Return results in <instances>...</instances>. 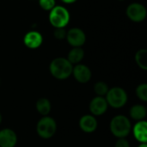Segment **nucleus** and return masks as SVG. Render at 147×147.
<instances>
[{
	"label": "nucleus",
	"mask_w": 147,
	"mask_h": 147,
	"mask_svg": "<svg viewBox=\"0 0 147 147\" xmlns=\"http://www.w3.org/2000/svg\"><path fill=\"white\" fill-rule=\"evenodd\" d=\"M73 65H71L66 58L59 57L53 59L49 65V71L51 75L58 80H65L72 74Z\"/></svg>",
	"instance_id": "f257e3e1"
},
{
	"label": "nucleus",
	"mask_w": 147,
	"mask_h": 147,
	"mask_svg": "<svg viewBox=\"0 0 147 147\" xmlns=\"http://www.w3.org/2000/svg\"><path fill=\"white\" fill-rule=\"evenodd\" d=\"M109 130L111 134L117 139L126 138L130 134L132 131L131 121L125 115H115L110 121Z\"/></svg>",
	"instance_id": "f03ea898"
},
{
	"label": "nucleus",
	"mask_w": 147,
	"mask_h": 147,
	"mask_svg": "<svg viewBox=\"0 0 147 147\" xmlns=\"http://www.w3.org/2000/svg\"><path fill=\"white\" fill-rule=\"evenodd\" d=\"M71 19V15L69 10L61 5H56L53 9L49 11L48 20L49 22L54 28H65Z\"/></svg>",
	"instance_id": "7ed1b4c3"
},
{
	"label": "nucleus",
	"mask_w": 147,
	"mask_h": 147,
	"mask_svg": "<svg viewBox=\"0 0 147 147\" xmlns=\"http://www.w3.org/2000/svg\"><path fill=\"white\" fill-rule=\"evenodd\" d=\"M37 134L44 140L51 139L57 132V122L51 116H42L36 124Z\"/></svg>",
	"instance_id": "20e7f679"
},
{
	"label": "nucleus",
	"mask_w": 147,
	"mask_h": 147,
	"mask_svg": "<svg viewBox=\"0 0 147 147\" xmlns=\"http://www.w3.org/2000/svg\"><path fill=\"white\" fill-rule=\"evenodd\" d=\"M105 98L109 106L113 109H121L127 104L128 95L123 88L113 87L109 90Z\"/></svg>",
	"instance_id": "39448f33"
},
{
	"label": "nucleus",
	"mask_w": 147,
	"mask_h": 147,
	"mask_svg": "<svg viewBox=\"0 0 147 147\" xmlns=\"http://www.w3.org/2000/svg\"><path fill=\"white\" fill-rule=\"evenodd\" d=\"M126 14L132 22H141L146 18L147 9L144 4L135 2L130 3L127 6L126 9Z\"/></svg>",
	"instance_id": "423d86ee"
},
{
	"label": "nucleus",
	"mask_w": 147,
	"mask_h": 147,
	"mask_svg": "<svg viewBox=\"0 0 147 147\" xmlns=\"http://www.w3.org/2000/svg\"><path fill=\"white\" fill-rule=\"evenodd\" d=\"M65 39L72 47H82L86 42V34L79 28H71L67 31Z\"/></svg>",
	"instance_id": "0eeeda50"
},
{
	"label": "nucleus",
	"mask_w": 147,
	"mask_h": 147,
	"mask_svg": "<svg viewBox=\"0 0 147 147\" xmlns=\"http://www.w3.org/2000/svg\"><path fill=\"white\" fill-rule=\"evenodd\" d=\"M108 108L109 104L104 96H96L90 101L89 104L90 112L94 116H101L104 115L108 110Z\"/></svg>",
	"instance_id": "6e6552de"
},
{
	"label": "nucleus",
	"mask_w": 147,
	"mask_h": 147,
	"mask_svg": "<svg viewBox=\"0 0 147 147\" xmlns=\"http://www.w3.org/2000/svg\"><path fill=\"white\" fill-rule=\"evenodd\" d=\"M71 75H73L77 82L80 84H86L91 79L92 72L86 65L78 64L73 66Z\"/></svg>",
	"instance_id": "1a4fd4ad"
},
{
	"label": "nucleus",
	"mask_w": 147,
	"mask_h": 147,
	"mask_svg": "<svg viewBox=\"0 0 147 147\" xmlns=\"http://www.w3.org/2000/svg\"><path fill=\"white\" fill-rule=\"evenodd\" d=\"M43 43L42 34L36 30H30L23 36V44L29 49H37Z\"/></svg>",
	"instance_id": "9d476101"
},
{
	"label": "nucleus",
	"mask_w": 147,
	"mask_h": 147,
	"mask_svg": "<svg viewBox=\"0 0 147 147\" xmlns=\"http://www.w3.org/2000/svg\"><path fill=\"white\" fill-rule=\"evenodd\" d=\"M17 134L10 128L0 130V147H15L17 144Z\"/></svg>",
	"instance_id": "9b49d317"
},
{
	"label": "nucleus",
	"mask_w": 147,
	"mask_h": 147,
	"mask_svg": "<svg viewBox=\"0 0 147 147\" xmlns=\"http://www.w3.org/2000/svg\"><path fill=\"white\" fill-rule=\"evenodd\" d=\"M80 129L86 134H92L94 133L98 127V121L96 116L92 115H83L78 122Z\"/></svg>",
	"instance_id": "f8f14e48"
},
{
	"label": "nucleus",
	"mask_w": 147,
	"mask_h": 147,
	"mask_svg": "<svg viewBox=\"0 0 147 147\" xmlns=\"http://www.w3.org/2000/svg\"><path fill=\"white\" fill-rule=\"evenodd\" d=\"M135 140L140 144H147V122L146 120L136 121L132 131Z\"/></svg>",
	"instance_id": "ddd939ff"
},
{
	"label": "nucleus",
	"mask_w": 147,
	"mask_h": 147,
	"mask_svg": "<svg viewBox=\"0 0 147 147\" xmlns=\"http://www.w3.org/2000/svg\"><path fill=\"white\" fill-rule=\"evenodd\" d=\"M129 115L131 119L135 121H144L147 115L146 108L142 104H135L131 107L129 110Z\"/></svg>",
	"instance_id": "4468645a"
},
{
	"label": "nucleus",
	"mask_w": 147,
	"mask_h": 147,
	"mask_svg": "<svg viewBox=\"0 0 147 147\" xmlns=\"http://www.w3.org/2000/svg\"><path fill=\"white\" fill-rule=\"evenodd\" d=\"M84 57V51L82 47H72L67 55V59L71 65L80 64Z\"/></svg>",
	"instance_id": "2eb2a0df"
},
{
	"label": "nucleus",
	"mask_w": 147,
	"mask_h": 147,
	"mask_svg": "<svg viewBox=\"0 0 147 147\" xmlns=\"http://www.w3.org/2000/svg\"><path fill=\"white\" fill-rule=\"evenodd\" d=\"M37 112L42 116H47L52 109V104L50 101L46 97H41L37 100L35 103Z\"/></svg>",
	"instance_id": "dca6fc26"
},
{
	"label": "nucleus",
	"mask_w": 147,
	"mask_h": 147,
	"mask_svg": "<svg viewBox=\"0 0 147 147\" xmlns=\"http://www.w3.org/2000/svg\"><path fill=\"white\" fill-rule=\"evenodd\" d=\"M135 62L138 66L146 71L147 70V50L145 48L140 49L135 53Z\"/></svg>",
	"instance_id": "f3484780"
},
{
	"label": "nucleus",
	"mask_w": 147,
	"mask_h": 147,
	"mask_svg": "<svg viewBox=\"0 0 147 147\" xmlns=\"http://www.w3.org/2000/svg\"><path fill=\"white\" fill-rule=\"evenodd\" d=\"M109 85L102 81H99L94 85V91L98 96H105L109 91Z\"/></svg>",
	"instance_id": "a211bd4d"
},
{
	"label": "nucleus",
	"mask_w": 147,
	"mask_h": 147,
	"mask_svg": "<svg viewBox=\"0 0 147 147\" xmlns=\"http://www.w3.org/2000/svg\"><path fill=\"white\" fill-rule=\"evenodd\" d=\"M135 91H136L137 97L140 101H142L144 102H147V84L143 83V84H139L137 86Z\"/></svg>",
	"instance_id": "6ab92c4d"
},
{
	"label": "nucleus",
	"mask_w": 147,
	"mask_h": 147,
	"mask_svg": "<svg viewBox=\"0 0 147 147\" xmlns=\"http://www.w3.org/2000/svg\"><path fill=\"white\" fill-rule=\"evenodd\" d=\"M38 2L40 7L46 11H50L56 6V0H39Z\"/></svg>",
	"instance_id": "aec40b11"
},
{
	"label": "nucleus",
	"mask_w": 147,
	"mask_h": 147,
	"mask_svg": "<svg viewBox=\"0 0 147 147\" xmlns=\"http://www.w3.org/2000/svg\"><path fill=\"white\" fill-rule=\"evenodd\" d=\"M66 33L67 31L65 30V28H55L53 32V35L57 40H64L66 37Z\"/></svg>",
	"instance_id": "412c9836"
},
{
	"label": "nucleus",
	"mask_w": 147,
	"mask_h": 147,
	"mask_svg": "<svg viewBox=\"0 0 147 147\" xmlns=\"http://www.w3.org/2000/svg\"><path fill=\"white\" fill-rule=\"evenodd\" d=\"M115 147H131L129 141L126 138L122 139H118L117 141L115 142Z\"/></svg>",
	"instance_id": "4be33fe9"
},
{
	"label": "nucleus",
	"mask_w": 147,
	"mask_h": 147,
	"mask_svg": "<svg viewBox=\"0 0 147 147\" xmlns=\"http://www.w3.org/2000/svg\"><path fill=\"white\" fill-rule=\"evenodd\" d=\"M60 1L65 4H71V3H74L75 2H77L78 0H60Z\"/></svg>",
	"instance_id": "5701e85b"
},
{
	"label": "nucleus",
	"mask_w": 147,
	"mask_h": 147,
	"mask_svg": "<svg viewBox=\"0 0 147 147\" xmlns=\"http://www.w3.org/2000/svg\"><path fill=\"white\" fill-rule=\"evenodd\" d=\"M138 147H147V144H140Z\"/></svg>",
	"instance_id": "b1692460"
},
{
	"label": "nucleus",
	"mask_w": 147,
	"mask_h": 147,
	"mask_svg": "<svg viewBox=\"0 0 147 147\" xmlns=\"http://www.w3.org/2000/svg\"><path fill=\"white\" fill-rule=\"evenodd\" d=\"M2 121H3V116H2V115H1V113H0V125H1V123H2Z\"/></svg>",
	"instance_id": "393cba45"
},
{
	"label": "nucleus",
	"mask_w": 147,
	"mask_h": 147,
	"mask_svg": "<svg viewBox=\"0 0 147 147\" xmlns=\"http://www.w3.org/2000/svg\"><path fill=\"white\" fill-rule=\"evenodd\" d=\"M119 1H124V0H119Z\"/></svg>",
	"instance_id": "a878e982"
},
{
	"label": "nucleus",
	"mask_w": 147,
	"mask_h": 147,
	"mask_svg": "<svg viewBox=\"0 0 147 147\" xmlns=\"http://www.w3.org/2000/svg\"><path fill=\"white\" fill-rule=\"evenodd\" d=\"M0 83H1V82H0Z\"/></svg>",
	"instance_id": "bb28decb"
}]
</instances>
